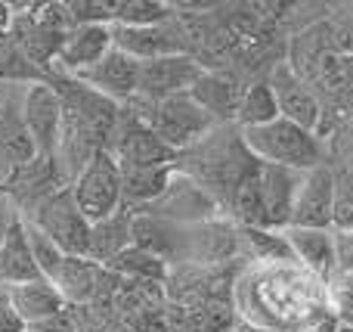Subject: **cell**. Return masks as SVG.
Returning <instances> with one entry per match:
<instances>
[{"mask_svg": "<svg viewBox=\"0 0 353 332\" xmlns=\"http://www.w3.org/2000/svg\"><path fill=\"white\" fill-rule=\"evenodd\" d=\"M72 78H78L81 84H87L90 90H97L99 97L112 99V103H130L140 90V62L134 56L121 53L118 47H112L93 68L72 75Z\"/></svg>", "mask_w": 353, "mask_h": 332, "instance_id": "14", "label": "cell"}, {"mask_svg": "<svg viewBox=\"0 0 353 332\" xmlns=\"http://www.w3.org/2000/svg\"><path fill=\"white\" fill-rule=\"evenodd\" d=\"M3 97H6V87H3V84H0V103H3Z\"/></svg>", "mask_w": 353, "mask_h": 332, "instance_id": "41", "label": "cell"}, {"mask_svg": "<svg viewBox=\"0 0 353 332\" xmlns=\"http://www.w3.org/2000/svg\"><path fill=\"white\" fill-rule=\"evenodd\" d=\"M301 177L304 171H292V168L279 165H263L261 162V196H263V227L285 233L292 227V211L294 199L301 190Z\"/></svg>", "mask_w": 353, "mask_h": 332, "instance_id": "17", "label": "cell"}, {"mask_svg": "<svg viewBox=\"0 0 353 332\" xmlns=\"http://www.w3.org/2000/svg\"><path fill=\"white\" fill-rule=\"evenodd\" d=\"M332 208H335V168L319 165L313 171H304L294 199L292 227L332 230Z\"/></svg>", "mask_w": 353, "mask_h": 332, "instance_id": "15", "label": "cell"}, {"mask_svg": "<svg viewBox=\"0 0 353 332\" xmlns=\"http://www.w3.org/2000/svg\"><path fill=\"white\" fill-rule=\"evenodd\" d=\"M118 0H72L68 12H72L74 25H115Z\"/></svg>", "mask_w": 353, "mask_h": 332, "instance_id": "34", "label": "cell"}, {"mask_svg": "<svg viewBox=\"0 0 353 332\" xmlns=\"http://www.w3.org/2000/svg\"><path fill=\"white\" fill-rule=\"evenodd\" d=\"M176 174V165L165 168H121V193L124 205L130 211H140L146 205H152L155 199L165 196V190L171 186Z\"/></svg>", "mask_w": 353, "mask_h": 332, "instance_id": "25", "label": "cell"}, {"mask_svg": "<svg viewBox=\"0 0 353 332\" xmlns=\"http://www.w3.org/2000/svg\"><path fill=\"white\" fill-rule=\"evenodd\" d=\"M12 22V3H0V31H6Z\"/></svg>", "mask_w": 353, "mask_h": 332, "instance_id": "38", "label": "cell"}, {"mask_svg": "<svg viewBox=\"0 0 353 332\" xmlns=\"http://www.w3.org/2000/svg\"><path fill=\"white\" fill-rule=\"evenodd\" d=\"M22 10L25 12H19L16 6H12V22H10L12 41L19 43V50H22L25 56H28V62H34L41 72L53 75V66H56V59H59V50H62V43H65L68 35L43 25L34 12V3H25Z\"/></svg>", "mask_w": 353, "mask_h": 332, "instance_id": "16", "label": "cell"}, {"mask_svg": "<svg viewBox=\"0 0 353 332\" xmlns=\"http://www.w3.org/2000/svg\"><path fill=\"white\" fill-rule=\"evenodd\" d=\"M31 280H43L37 271L34 252H31L28 242V230H25V217L16 215L10 224V230L0 240V283L10 289V286H22Z\"/></svg>", "mask_w": 353, "mask_h": 332, "instance_id": "20", "label": "cell"}, {"mask_svg": "<svg viewBox=\"0 0 353 332\" xmlns=\"http://www.w3.org/2000/svg\"><path fill=\"white\" fill-rule=\"evenodd\" d=\"M335 168V208H332V230H353V171L341 165Z\"/></svg>", "mask_w": 353, "mask_h": 332, "instance_id": "33", "label": "cell"}, {"mask_svg": "<svg viewBox=\"0 0 353 332\" xmlns=\"http://www.w3.org/2000/svg\"><path fill=\"white\" fill-rule=\"evenodd\" d=\"M0 193H3V186H0Z\"/></svg>", "mask_w": 353, "mask_h": 332, "instance_id": "42", "label": "cell"}, {"mask_svg": "<svg viewBox=\"0 0 353 332\" xmlns=\"http://www.w3.org/2000/svg\"><path fill=\"white\" fill-rule=\"evenodd\" d=\"M130 227H134V211L124 205L118 208L112 217L105 221H97L90 227V261L97 264H109L115 261L121 252H128L134 246V236H130Z\"/></svg>", "mask_w": 353, "mask_h": 332, "instance_id": "24", "label": "cell"}, {"mask_svg": "<svg viewBox=\"0 0 353 332\" xmlns=\"http://www.w3.org/2000/svg\"><path fill=\"white\" fill-rule=\"evenodd\" d=\"M109 271L124 273V277H137V280H165V261L155 258V255L143 252V248L130 246L128 252H121L115 261H109Z\"/></svg>", "mask_w": 353, "mask_h": 332, "instance_id": "31", "label": "cell"}, {"mask_svg": "<svg viewBox=\"0 0 353 332\" xmlns=\"http://www.w3.org/2000/svg\"><path fill=\"white\" fill-rule=\"evenodd\" d=\"M25 230H28V242H31V252H34L37 271H41L43 280H50V283H53V277L59 273V267H62V261H65V255H62L59 246H56V242L50 240V236L43 233L41 227H34L28 217H25Z\"/></svg>", "mask_w": 353, "mask_h": 332, "instance_id": "32", "label": "cell"}, {"mask_svg": "<svg viewBox=\"0 0 353 332\" xmlns=\"http://www.w3.org/2000/svg\"><path fill=\"white\" fill-rule=\"evenodd\" d=\"M37 81H50L47 72L28 62V56L19 50V43L12 41L10 28L0 31V84L3 87H28Z\"/></svg>", "mask_w": 353, "mask_h": 332, "instance_id": "27", "label": "cell"}, {"mask_svg": "<svg viewBox=\"0 0 353 332\" xmlns=\"http://www.w3.org/2000/svg\"><path fill=\"white\" fill-rule=\"evenodd\" d=\"M242 75L236 72H208L195 81V87L189 90V97L208 112L217 124H236V112H239V99L245 93Z\"/></svg>", "mask_w": 353, "mask_h": 332, "instance_id": "18", "label": "cell"}, {"mask_svg": "<svg viewBox=\"0 0 353 332\" xmlns=\"http://www.w3.org/2000/svg\"><path fill=\"white\" fill-rule=\"evenodd\" d=\"M115 35V47L121 53L134 56L137 62H149V59H161V56H174L183 53V43L176 37V31L171 25H152V28H124V25H112Z\"/></svg>", "mask_w": 353, "mask_h": 332, "instance_id": "22", "label": "cell"}, {"mask_svg": "<svg viewBox=\"0 0 353 332\" xmlns=\"http://www.w3.org/2000/svg\"><path fill=\"white\" fill-rule=\"evenodd\" d=\"M112 47H115L112 25H74L62 43L56 66L62 75H81L97 66Z\"/></svg>", "mask_w": 353, "mask_h": 332, "instance_id": "19", "label": "cell"}, {"mask_svg": "<svg viewBox=\"0 0 353 332\" xmlns=\"http://www.w3.org/2000/svg\"><path fill=\"white\" fill-rule=\"evenodd\" d=\"M239 236H242V246H248V255L254 261H263V264H292L294 261L285 233L263 227H239Z\"/></svg>", "mask_w": 353, "mask_h": 332, "instance_id": "29", "label": "cell"}, {"mask_svg": "<svg viewBox=\"0 0 353 332\" xmlns=\"http://www.w3.org/2000/svg\"><path fill=\"white\" fill-rule=\"evenodd\" d=\"M28 332H31V329H28Z\"/></svg>", "mask_w": 353, "mask_h": 332, "instance_id": "43", "label": "cell"}, {"mask_svg": "<svg viewBox=\"0 0 353 332\" xmlns=\"http://www.w3.org/2000/svg\"><path fill=\"white\" fill-rule=\"evenodd\" d=\"M0 332H28L25 320L19 317V311L12 308L10 292L0 289Z\"/></svg>", "mask_w": 353, "mask_h": 332, "instance_id": "36", "label": "cell"}, {"mask_svg": "<svg viewBox=\"0 0 353 332\" xmlns=\"http://www.w3.org/2000/svg\"><path fill=\"white\" fill-rule=\"evenodd\" d=\"M201 75H205V66L189 53H174V56H161V59L140 62V90H137V99L159 103V99H168V97H180V93L192 90Z\"/></svg>", "mask_w": 353, "mask_h": 332, "instance_id": "11", "label": "cell"}, {"mask_svg": "<svg viewBox=\"0 0 353 332\" xmlns=\"http://www.w3.org/2000/svg\"><path fill=\"white\" fill-rule=\"evenodd\" d=\"M245 320L270 332L316 329V317L329 314V289L323 280L292 264H270L261 277L248 283Z\"/></svg>", "mask_w": 353, "mask_h": 332, "instance_id": "2", "label": "cell"}, {"mask_svg": "<svg viewBox=\"0 0 353 332\" xmlns=\"http://www.w3.org/2000/svg\"><path fill=\"white\" fill-rule=\"evenodd\" d=\"M12 217H16V211L10 208V199L0 193V240H3V233L10 230V224H12Z\"/></svg>", "mask_w": 353, "mask_h": 332, "instance_id": "37", "label": "cell"}, {"mask_svg": "<svg viewBox=\"0 0 353 332\" xmlns=\"http://www.w3.org/2000/svg\"><path fill=\"white\" fill-rule=\"evenodd\" d=\"M338 10H341L347 19H353V0H347V3H338Z\"/></svg>", "mask_w": 353, "mask_h": 332, "instance_id": "39", "label": "cell"}, {"mask_svg": "<svg viewBox=\"0 0 353 332\" xmlns=\"http://www.w3.org/2000/svg\"><path fill=\"white\" fill-rule=\"evenodd\" d=\"M130 103H134V115L143 118L174 153L195 146L217 128V121L189 93L159 99V103H146V99H130Z\"/></svg>", "mask_w": 353, "mask_h": 332, "instance_id": "5", "label": "cell"}, {"mask_svg": "<svg viewBox=\"0 0 353 332\" xmlns=\"http://www.w3.org/2000/svg\"><path fill=\"white\" fill-rule=\"evenodd\" d=\"M22 115L41 159H56L62 137V97L50 81L22 87Z\"/></svg>", "mask_w": 353, "mask_h": 332, "instance_id": "9", "label": "cell"}, {"mask_svg": "<svg viewBox=\"0 0 353 332\" xmlns=\"http://www.w3.org/2000/svg\"><path fill=\"white\" fill-rule=\"evenodd\" d=\"M109 153L121 168H165L176 165V155H180L134 112H121Z\"/></svg>", "mask_w": 353, "mask_h": 332, "instance_id": "8", "label": "cell"}, {"mask_svg": "<svg viewBox=\"0 0 353 332\" xmlns=\"http://www.w3.org/2000/svg\"><path fill=\"white\" fill-rule=\"evenodd\" d=\"M6 292H10L12 308L19 311V317L25 320L28 329H34L37 323L65 311V298H62V292L50 280H31V283H22V286H10Z\"/></svg>", "mask_w": 353, "mask_h": 332, "instance_id": "23", "label": "cell"}, {"mask_svg": "<svg viewBox=\"0 0 353 332\" xmlns=\"http://www.w3.org/2000/svg\"><path fill=\"white\" fill-rule=\"evenodd\" d=\"M270 87H273V97L279 103V118L298 124V128H307L313 134H319V124H323V106H319L316 93L307 87L304 78L292 72L285 59L276 62L267 75Z\"/></svg>", "mask_w": 353, "mask_h": 332, "instance_id": "12", "label": "cell"}, {"mask_svg": "<svg viewBox=\"0 0 353 332\" xmlns=\"http://www.w3.org/2000/svg\"><path fill=\"white\" fill-rule=\"evenodd\" d=\"M335 267L338 273H353V230L335 233Z\"/></svg>", "mask_w": 353, "mask_h": 332, "instance_id": "35", "label": "cell"}, {"mask_svg": "<svg viewBox=\"0 0 353 332\" xmlns=\"http://www.w3.org/2000/svg\"><path fill=\"white\" fill-rule=\"evenodd\" d=\"M72 193H74L78 208L84 211V217L90 224L105 221V217H112L118 208H124L121 165H118V159L109 153V149L97 153L90 162H87L84 171L74 177Z\"/></svg>", "mask_w": 353, "mask_h": 332, "instance_id": "7", "label": "cell"}, {"mask_svg": "<svg viewBox=\"0 0 353 332\" xmlns=\"http://www.w3.org/2000/svg\"><path fill=\"white\" fill-rule=\"evenodd\" d=\"M174 19V6L159 3V0H118L115 25L124 28H152Z\"/></svg>", "mask_w": 353, "mask_h": 332, "instance_id": "30", "label": "cell"}, {"mask_svg": "<svg viewBox=\"0 0 353 332\" xmlns=\"http://www.w3.org/2000/svg\"><path fill=\"white\" fill-rule=\"evenodd\" d=\"M34 227H41L50 240L59 246L65 258H90V227L84 211L74 202L72 186H62L59 193L47 199L34 215H28Z\"/></svg>", "mask_w": 353, "mask_h": 332, "instance_id": "6", "label": "cell"}, {"mask_svg": "<svg viewBox=\"0 0 353 332\" xmlns=\"http://www.w3.org/2000/svg\"><path fill=\"white\" fill-rule=\"evenodd\" d=\"M285 240L294 252V261L304 264L307 273L316 280L329 283L338 273L335 267V233L332 230H304V227H288Z\"/></svg>", "mask_w": 353, "mask_h": 332, "instance_id": "21", "label": "cell"}, {"mask_svg": "<svg viewBox=\"0 0 353 332\" xmlns=\"http://www.w3.org/2000/svg\"><path fill=\"white\" fill-rule=\"evenodd\" d=\"M344 62H347V78H350V87H353V56L350 59H344Z\"/></svg>", "mask_w": 353, "mask_h": 332, "instance_id": "40", "label": "cell"}, {"mask_svg": "<svg viewBox=\"0 0 353 332\" xmlns=\"http://www.w3.org/2000/svg\"><path fill=\"white\" fill-rule=\"evenodd\" d=\"M217 211H220L217 202H214L192 177L176 171L171 186L165 190V196L155 199L146 208H140L137 215L165 217V221H174V224H205V221H214Z\"/></svg>", "mask_w": 353, "mask_h": 332, "instance_id": "13", "label": "cell"}, {"mask_svg": "<svg viewBox=\"0 0 353 332\" xmlns=\"http://www.w3.org/2000/svg\"><path fill=\"white\" fill-rule=\"evenodd\" d=\"M50 84L62 97V137L56 168L62 174V184L72 186L74 177L87 168V162L112 146L121 109L72 75H50Z\"/></svg>", "mask_w": 353, "mask_h": 332, "instance_id": "1", "label": "cell"}, {"mask_svg": "<svg viewBox=\"0 0 353 332\" xmlns=\"http://www.w3.org/2000/svg\"><path fill=\"white\" fill-rule=\"evenodd\" d=\"M279 118V103L273 97L267 75H257L245 84V93L239 99V112H236V128L248 130V128H263V124Z\"/></svg>", "mask_w": 353, "mask_h": 332, "instance_id": "26", "label": "cell"}, {"mask_svg": "<svg viewBox=\"0 0 353 332\" xmlns=\"http://www.w3.org/2000/svg\"><path fill=\"white\" fill-rule=\"evenodd\" d=\"M242 140L251 149V155L257 162H263V165H279V168H292V171H313L319 165H332L329 143L319 134L298 128V124L285 121V118H276V121L263 124V128L242 130Z\"/></svg>", "mask_w": 353, "mask_h": 332, "instance_id": "4", "label": "cell"}, {"mask_svg": "<svg viewBox=\"0 0 353 332\" xmlns=\"http://www.w3.org/2000/svg\"><path fill=\"white\" fill-rule=\"evenodd\" d=\"M53 286L62 292L65 302H84L99 286V264L90 258H65L59 273L53 277Z\"/></svg>", "mask_w": 353, "mask_h": 332, "instance_id": "28", "label": "cell"}, {"mask_svg": "<svg viewBox=\"0 0 353 332\" xmlns=\"http://www.w3.org/2000/svg\"><path fill=\"white\" fill-rule=\"evenodd\" d=\"M176 171L192 177L217 202L220 211H230L239 186L261 171V162L245 146L236 124H217L205 140L176 155Z\"/></svg>", "mask_w": 353, "mask_h": 332, "instance_id": "3", "label": "cell"}, {"mask_svg": "<svg viewBox=\"0 0 353 332\" xmlns=\"http://www.w3.org/2000/svg\"><path fill=\"white\" fill-rule=\"evenodd\" d=\"M37 159L31 130L22 115V87H6L0 103V186Z\"/></svg>", "mask_w": 353, "mask_h": 332, "instance_id": "10", "label": "cell"}]
</instances>
